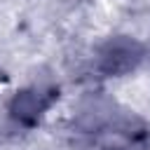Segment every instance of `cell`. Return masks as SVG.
I'll return each mask as SVG.
<instances>
[{
	"instance_id": "obj_1",
	"label": "cell",
	"mask_w": 150,
	"mask_h": 150,
	"mask_svg": "<svg viewBox=\"0 0 150 150\" xmlns=\"http://www.w3.org/2000/svg\"><path fill=\"white\" fill-rule=\"evenodd\" d=\"M138 61H141V47L134 40H112L101 54V66L105 73H127Z\"/></svg>"
},
{
	"instance_id": "obj_2",
	"label": "cell",
	"mask_w": 150,
	"mask_h": 150,
	"mask_svg": "<svg viewBox=\"0 0 150 150\" xmlns=\"http://www.w3.org/2000/svg\"><path fill=\"white\" fill-rule=\"evenodd\" d=\"M16 115L19 117H23V115H35V112H40L45 105H47V101L42 98V94H35V91H26V94H21L19 98H16Z\"/></svg>"
}]
</instances>
